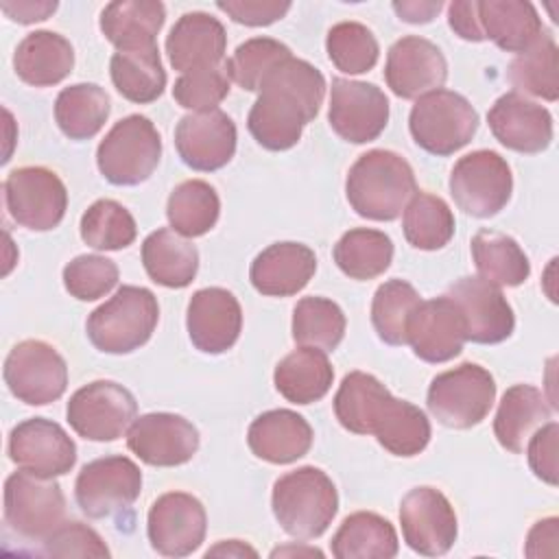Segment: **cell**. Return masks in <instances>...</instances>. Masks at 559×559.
Here are the masks:
<instances>
[{"instance_id": "49", "label": "cell", "mask_w": 559, "mask_h": 559, "mask_svg": "<svg viewBox=\"0 0 559 559\" xmlns=\"http://www.w3.org/2000/svg\"><path fill=\"white\" fill-rule=\"evenodd\" d=\"M118 284V266L105 255H76L63 266V286L79 301L105 297Z\"/></svg>"}, {"instance_id": "6", "label": "cell", "mask_w": 559, "mask_h": 559, "mask_svg": "<svg viewBox=\"0 0 559 559\" xmlns=\"http://www.w3.org/2000/svg\"><path fill=\"white\" fill-rule=\"evenodd\" d=\"M408 129L419 148L445 157L474 138L478 114L465 96L439 87L417 98L408 116Z\"/></svg>"}, {"instance_id": "14", "label": "cell", "mask_w": 559, "mask_h": 559, "mask_svg": "<svg viewBox=\"0 0 559 559\" xmlns=\"http://www.w3.org/2000/svg\"><path fill=\"white\" fill-rule=\"evenodd\" d=\"M328 120L338 138L352 144L371 142L389 122V98L373 83L336 76L332 79Z\"/></svg>"}, {"instance_id": "32", "label": "cell", "mask_w": 559, "mask_h": 559, "mask_svg": "<svg viewBox=\"0 0 559 559\" xmlns=\"http://www.w3.org/2000/svg\"><path fill=\"white\" fill-rule=\"evenodd\" d=\"M334 380L328 354L319 347H304L284 356L273 373L275 389L293 404H312L325 397Z\"/></svg>"}, {"instance_id": "41", "label": "cell", "mask_w": 559, "mask_h": 559, "mask_svg": "<svg viewBox=\"0 0 559 559\" xmlns=\"http://www.w3.org/2000/svg\"><path fill=\"white\" fill-rule=\"evenodd\" d=\"M391 260L393 242L378 229H349L334 245V262L352 280H373L391 266Z\"/></svg>"}, {"instance_id": "29", "label": "cell", "mask_w": 559, "mask_h": 559, "mask_svg": "<svg viewBox=\"0 0 559 559\" xmlns=\"http://www.w3.org/2000/svg\"><path fill=\"white\" fill-rule=\"evenodd\" d=\"M550 413L552 406L539 389L531 384H513L500 400L493 435L504 450L520 454L531 435L550 419Z\"/></svg>"}, {"instance_id": "30", "label": "cell", "mask_w": 559, "mask_h": 559, "mask_svg": "<svg viewBox=\"0 0 559 559\" xmlns=\"http://www.w3.org/2000/svg\"><path fill=\"white\" fill-rule=\"evenodd\" d=\"M478 15L485 39L507 52H524L544 33L537 9L524 0H483Z\"/></svg>"}, {"instance_id": "37", "label": "cell", "mask_w": 559, "mask_h": 559, "mask_svg": "<svg viewBox=\"0 0 559 559\" xmlns=\"http://www.w3.org/2000/svg\"><path fill=\"white\" fill-rule=\"evenodd\" d=\"M472 258L483 280L493 286H520L531 275V262L522 247L507 234L480 229L472 238Z\"/></svg>"}, {"instance_id": "12", "label": "cell", "mask_w": 559, "mask_h": 559, "mask_svg": "<svg viewBox=\"0 0 559 559\" xmlns=\"http://www.w3.org/2000/svg\"><path fill=\"white\" fill-rule=\"evenodd\" d=\"M9 391L24 404L44 406L59 400L68 386V367L63 356L44 341L17 343L2 369Z\"/></svg>"}, {"instance_id": "16", "label": "cell", "mask_w": 559, "mask_h": 559, "mask_svg": "<svg viewBox=\"0 0 559 559\" xmlns=\"http://www.w3.org/2000/svg\"><path fill=\"white\" fill-rule=\"evenodd\" d=\"M207 515L199 498L186 491L159 496L146 518V533L153 550L164 557H186L205 539Z\"/></svg>"}, {"instance_id": "42", "label": "cell", "mask_w": 559, "mask_h": 559, "mask_svg": "<svg viewBox=\"0 0 559 559\" xmlns=\"http://www.w3.org/2000/svg\"><path fill=\"white\" fill-rule=\"evenodd\" d=\"M402 229L411 247L437 251L454 236V214L441 197L417 192L404 207Z\"/></svg>"}, {"instance_id": "26", "label": "cell", "mask_w": 559, "mask_h": 559, "mask_svg": "<svg viewBox=\"0 0 559 559\" xmlns=\"http://www.w3.org/2000/svg\"><path fill=\"white\" fill-rule=\"evenodd\" d=\"M317 255L301 242H275L260 251L249 269L251 284L266 297H290L308 286Z\"/></svg>"}, {"instance_id": "47", "label": "cell", "mask_w": 559, "mask_h": 559, "mask_svg": "<svg viewBox=\"0 0 559 559\" xmlns=\"http://www.w3.org/2000/svg\"><path fill=\"white\" fill-rule=\"evenodd\" d=\"M325 50L336 70L345 74L369 72L378 63L376 35L360 22H338L328 31Z\"/></svg>"}, {"instance_id": "22", "label": "cell", "mask_w": 559, "mask_h": 559, "mask_svg": "<svg viewBox=\"0 0 559 559\" xmlns=\"http://www.w3.org/2000/svg\"><path fill=\"white\" fill-rule=\"evenodd\" d=\"M384 79L395 96L419 98L445 83L448 61L430 39L406 35L389 48Z\"/></svg>"}, {"instance_id": "34", "label": "cell", "mask_w": 559, "mask_h": 559, "mask_svg": "<svg viewBox=\"0 0 559 559\" xmlns=\"http://www.w3.org/2000/svg\"><path fill=\"white\" fill-rule=\"evenodd\" d=\"M371 435L395 456H415L430 441V421L421 408L391 393L380 404Z\"/></svg>"}, {"instance_id": "55", "label": "cell", "mask_w": 559, "mask_h": 559, "mask_svg": "<svg viewBox=\"0 0 559 559\" xmlns=\"http://www.w3.org/2000/svg\"><path fill=\"white\" fill-rule=\"evenodd\" d=\"M557 539H559V520L546 518L533 524L526 537L524 555L535 557H555L557 555Z\"/></svg>"}, {"instance_id": "46", "label": "cell", "mask_w": 559, "mask_h": 559, "mask_svg": "<svg viewBox=\"0 0 559 559\" xmlns=\"http://www.w3.org/2000/svg\"><path fill=\"white\" fill-rule=\"evenodd\" d=\"M419 293L404 280H389L378 286L371 301V323L386 345H404L413 310L419 306Z\"/></svg>"}, {"instance_id": "25", "label": "cell", "mask_w": 559, "mask_h": 559, "mask_svg": "<svg viewBox=\"0 0 559 559\" xmlns=\"http://www.w3.org/2000/svg\"><path fill=\"white\" fill-rule=\"evenodd\" d=\"M225 26L205 11L183 13L166 37L170 66L181 74L216 68L225 57Z\"/></svg>"}, {"instance_id": "28", "label": "cell", "mask_w": 559, "mask_h": 559, "mask_svg": "<svg viewBox=\"0 0 559 559\" xmlns=\"http://www.w3.org/2000/svg\"><path fill=\"white\" fill-rule=\"evenodd\" d=\"M13 68L15 74L33 87L57 85L74 68V48L59 33L35 31L17 44Z\"/></svg>"}, {"instance_id": "4", "label": "cell", "mask_w": 559, "mask_h": 559, "mask_svg": "<svg viewBox=\"0 0 559 559\" xmlns=\"http://www.w3.org/2000/svg\"><path fill=\"white\" fill-rule=\"evenodd\" d=\"M157 319L159 306L148 288L120 286L111 299L87 317L85 330L96 349L105 354H129L153 336Z\"/></svg>"}, {"instance_id": "59", "label": "cell", "mask_w": 559, "mask_h": 559, "mask_svg": "<svg viewBox=\"0 0 559 559\" xmlns=\"http://www.w3.org/2000/svg\"><path fill=\"white\" fill-rule=\"evenodd\" d=\"M317 555V557H323V552L321 550H317V548H295V546H290V548H275L273 552H271V557H277V555Z\"/></svg>"}, {"instance_id": "35", "label": "cell", "mask_w": 559, "mask_h": 559, "mask_svg": "<svg viewBox=\"0 0 559 559\" xmlns=\"http://www.w3.org/2000/svg\"><path fill=\"white\" fill-rule=\"evenodd\" d=\"M330 546L336 559H391L400 548L393 524L371 511L347 515Z\"/></svg>"}, {"instance_id": "27", "label": "cell", "mask_w": 559, "mask_h": 559, "mask_svg": "<svg viewBox=\"0 0 559 559\" xmlns=\"http://www.w3.org/2000/svg\"><path fill=\"white\" fill-rule=\"evenodd\" d=\"M312 439L314 432L310 424L288 408H275L258 415L247 430L251 452L273 465H286L306 456Z\"/></svg>"}, {"instance_id": "2", "label": "cell", "mask_w": 559, "mask_h": 559, "mask_svg": "<svg viewBox=\"0 0 559 559\" xmlns=\"http://www.w3.org/2000/svg\"><path fill=\"white\" fill-rule=\"evenodd\" d=\"M345 194L352 210L369 221H395L417 194L411 164L386 148L362 153L349 168Z\"/></svg>"}, {"instance_id": "33", "label": "cell", "mask_w": 559, "mask_h": 559, "mask_svg": "<svg viewBox=\"0 0 559 559\" xmlns=\"http://www.w3.org/2000/svg\"><path fill=\"white\" fill-rule=\"evenodd\" d=\"M166 20V9L157 0H118L100 13L103 35L118 48L155 46V37Z\"/></svg>"}, {"instance_id": "3", "label": "cell", "mask_w": 559, "mask_h": 559, "mask_svg": "<svg viewBox=\"0 0 559 559\" xmlns=\"http://www.w3.org/2000/svg\"><path fill=\"white\" fill-rule=\"evenodd\" d=\"M271 507L277 524L297 539L321 537L338 511L332 478L312 465L280 476L273 485Z\"/></svg>"}, {"instance_id": "21", "label": "cell", "mask_w": 559, "mask_h": 559, "mask_svg": "<svg viewBox=\"0 0 559 559\" xmlns=\"http://www.w3.org/2000/svg\"><path fill=\"white\" fill-rule=\"evenodd\" d=\"M465 321L459 306L448 297L419 301L406 328V343L426 362H448L465 345Z\"/></svg>"}, {"instance_id": "5", "label": "cell", "mask_w": 559, "mask_h": 559, "mask_svg": "<svg viewBox=\"0 0 559 559\" xmlns=\"http://www.w3.org/2000/svg\"><path fill=\"white\" fill-rule=\"evenodd\" d=\"M162 157V138L155 124L140 114L118 120L96 148V166L114 186L146 181Z\"/></svg>"}, {"instance_id": "52", "label": "cell", "mask_w": 559, "mask_h": 559, "mask_svg": "<svg viewBox=\"0 0 559 559\" xmlns=\"http://www.w3.org/2000/svg\"><path fill=\"white\" fill-rule=\"evenodd\" d=\"M557 441H559V424L546 421L539 426L528 439V465L533 474L555 487L559 483V467H557Z\"/></svg>"}, {"instance_id": "1", "label": "cell", "mask_w": 559, "mask_h": 559, "mask_svg": "<svg viewBox=\"0 0 559 559\" xmlns=\"http://www.w3.org/2000/svg\"><path fill=\"white\" fill-rule=\"evenodd\" d=\"M323 96V74L312 63L290 55L262 79L247 127L260 146L286 151L299 142L304 127L314 120Z\"/></svg>"}, {"instance_id": "50", "label": "cell", "mask_w": 559, "mask_h": 559, "mask_svg": "<svg viewBox=\"0 0 559 559\" xmlns=\"http://www.w3.org/2000/svg\"><path fill=\"white\" fill-rule=\"evenodd\" d=\"M227 94L229 76L227 70L221 66L186 72L175 81L173 87V98L177 100V105L192 111H212Z\"/></svg>"}, {"instance_id": "44", "label": "cell", "mask_w": 559, "mask_h": 559, "mask_svg": "<svg viewBox=\"0 0 559 559\" xmlns=\"http://www.w3.org/2000/svg\"><path fill=\"white\" fill-rule=\"evenodd\" d=\"M345 336V314L332 299L304 297L293 310V338L304 347L334 352Z\"/></svg>"}, {"instance_id": "31", "label": "cell", "mask_w": 559, "mask_h": 559, "mask_svg": "<svg viewBox=\"0 0 559 559\" xmlns=\"http://www.w3.org/2000/svg\"><path fill=\"white\" fill-rule=\"evenodd\" d=\"M142 264L155 284L166 288H183L197 275L199 251L175 229L162 227L144 238Z\"/></svg>"}, {"instance_id": "57", "label": "cell", "mask_w": 559, "mask_h": 559, "mask_svg": "<svg viewBox=\"0 0 559 559\" xmlns=\"http://www.w3.org/2000/svg\"><path fill=\"white\" fill-rule=\"evenodd\" d=\"M441 2L439 0H402V2H393V11L400 15V20L408 22V24H426L430 20L437 17V13L441 11Z\"/></svg>"}, {"instance_id": "53", "label": "cell", "mask_w": 559, "mask_h": 559, "mask_svg": "<svg viewBox=\"0 0 559 559\" xmlns=\"http://www.w3.org/2000/svg\"><path fill=\"white\" fill-rule=\"evenodd\" d=\"M216 7L227 13L234 22L245 24V26H269L277 20H282L290 2H280V0H221Z\"/></svg>"}, {"instance_id": "23", "label": "cell", "mask_w": 559, "mask_h": 559, "mask_svg": "<svg viewBox=\"0 0 559 559\" xmlns=\"http://www.w3.org/2000/svg\"><path fill=\"white\" fill-rule=\"evenodd\" d=\"M493 138L518 153H542L552 142V116L520 92L502 94L487 114Z\"/></svg>"}, {"instance_id": "15", "label": "cell", "mask_w": 559, "mask_h": 559, "mask_svg": "<svg viewBox=\"0 0 559 559\" xmlns=\"http://www.w3.org/2000/svg\"><path fill=\"white\" fill-rule=\"evenodd\" d=\"M400 524L408 548L424 557L445 555L459 533L450 500L435 487H415L402 498Z\"/></svg>"}, {"instance_id": "18", "label": "cell", "mask_w": 559, "mask_h": 559, "mask_svg": "<svg viewBox=\"0 0 559 559\" xmlns=\"http://www.w3.org/2000/svg\"><path fill=\"white\" fill-rule=\"evenodd\" d=\"M9 459L20 469L55 478L74 467L76 445L57 421L31 417L11 430Z\"/></svg>"}, {"instance_id": "51", "label": "cell", "mask_w": 559, "mask_h": 559, "mask_svg": "<svg viewBox=\"0 0 559 559\" xmlns=\"http://www.w3.org/2000/svg\"><path fill=\"white\" fill-rule=\"evenodd\" d=\"M44 552L52 557H109L103 537L81 522H63L46 542Z\"/></svg>"}, {"instance_id": "54", "label": "cell", "mask_w": 559, "mask_h": 559, "mask_svg": "<svg viewBox=\"0 0 559 559\" xmlns=\"http://www.w3.org/2000/svg\"><path fill=\"white\" fill-rule=\"evenodd\" d=\"M450 28L465 41H485L478 2L476 0H456L448 7Z\"/></svg>"}, {"instance_id": "36", "label": "cell", "mask_w": 559, "mask_h": 559, "mask_svg": "<svg viewBox=\"0 0 559 559\" xmlns=\"http://www.w3.org/2000/svg\"><path fill=\"white\" fill-rule=\"evenodd\" d=\"M109 74L118 94L138 105L157 100L166 87V72L157 46L114 52Z\"/></svg>"}, {"instance_id": "45", "label": "cell", "mask_w": 559, "mask_h": 559, "mask_svg": "<svg viewBox=\"0 0 559 559\" xmlns=\"http://www.w3.org/2000/svg\"><path fill=\"white\" fill-rule=\"evenodd\" d=\"M138 236L131 212L114 199L94 201L81 216V238L98 251H118L129 247Z\"/></svg>"}, {"instance_id": "20", "label": "cell", "mask_w": 559, "mask_h": 559, "mask_svg": "<svg viewBox=\"0 0 559 559\" xmlns=\"http://www.w3.org/2000/svg\"><path fill=\"white\" fill-rule=\"evenodd\" d=\"M448 297L463 314L467 341L493 345L511 336L515 317L498 286L483 277H461L448 288Z\"/></svg>"}, {"instance_id": "24", "label": "cell", "mask_w": 559, "mask_h": 559, "mask_svg": "<svg viewBox=\"0 0 559 559\" xmlns=\"http://www.w3.org/2000/svg\"><path fill=\"white\" fill-rule=\"evenodd\" d=\"M186 325L199 352L223 354L231 349L240 336L242 310L227 288H201L190 297Z\"/></svg>"}, {"instance_id": "43", "label": "cell", "mask_w": 559, "mask_h": 559, "mask_svg": "<svg viewBox=\"0 0 559 559\" xmlns=\"http://www.w3.org/2000/svg\"><path fill=\"white\" fill-rule=\"evenodd\" d=\"M389 389L371 373L352 371L334 395V413L341 426L356 435H371V426Z\"/></svg>"}, {"instance_id": "58", "label": "cell", "mask_w": 559, "mask_h": 559, "mask_svg": "<svg viewBox=\"0 0 559 559\" xmlns=\"http://www.w3.org/2000/svg\"><path fill=\"white\" fill-rule=\"evenodd\" d=\"M205 557H258L255 548H251L249 544L240 542V539H225L218 542L216 546H212Z\"/></svg>"}, {"instance_id": "9", "label": "cell", "mask_w": 559, "mask_h": 559, "mask_svg": "<svg viewBox=\"0 0 559 559\" xmlns=\"http://www.w3.org/2000/svg\"><path fill=\"white\" fill-rule=\"evenodd\" d=\"M513 175L496 151H472L450 173V194L459 210L476 218L496 216L511 199Z\"/></svg>"}, {"instance_id": "48", "label": "cell", "mask_w": 559, "mask_h": 559, "mask_svg": "<svg viewBox=\"0 0 559 559\" xmlns=\"http://www.w3.org/2000/svg\"><path fill=\"white\" fill-rule=\"evenodd\" d=\"M290 57V48L271 37H251L227 59V76L247 92H258L262 79L273 66Z\"/></svg>"}, {"instance_id": "19", "label": "cell", "mask_w": 559, "mask_h": 559, "mask_svg": "<svg viewBox=\"0 0 559 559\" xmlns=\"http://www.w3.org/2000/svg\"><path fill=\"white\" fill-rule=\"evenodd\" d=\"M175 146L181 162L192 170H218L236 153V124L221 109L192 111L177 122Z\"/></svg>"}, {"instance_id": "56", "label": "cell", "mask_w": 559, "mask_h": 559, "mask_svg": "<svg viewBox=\"0 0 559 559\" xmlns=\"http://www.w3.org/2000/svg\"><path fill=\"white\" fill-rule=\"evenodd\" d=\"M0 9L20 24H33V22H41L48 20L55 11H57V2L52 0H17V2H0Z\"/></svg>"}, {"instance_id": "8", "label": "cell", "mask_w": 559, "mask_h": 559, "mask_svg": "<svg viewBox=\"0 0 559 559\" xmlns=\"http://www.w3.org/2000/svg\"><path fill=\"white\" fill-rule=\"evenodd\" d=\"M66 498L55 478L26 469L4 483V520L22 537L46 542L66 520Z\"/></svg>"}, {"instance_id": "11", "label": "cell", "mask_w": 559, "mask_h": 559, "mask_svg": "<svg viewBox=\"0 0 559 559\" xmlns=\"http://www.w3.org/2000/svg\"><path fill=\"white\" fill-rule=\"evenodd\" d=\"M4 203L20 227L48 231L66 216L68 190L57 173L44 166H22L4 179Z\"/></svg>"}, {"instance_id": "10", "label": "cell", "mask_w": 559, "mask_h": 559, "mask_svg": "<svg viewBox=\"0 0 559 559\" xmlns=\"http://www.w3.org/2000/svg\"><path fill=\"white\" fill-rule=\"evenodd\" d=\"M138 413L129 389L111 380H94L72 393L66 417L72 430L90 441H116Z\"/></svg>"}, {"instance_id": "17", "label": "cell", "mask_w": 559, "mask_h": 559, "mask_svg": "<svg viewBox=\"0 0 559 559\" xmlns=\"http://www.w3.org/2000/svg\"><path fill=\"white\" fill-rule=\"evenodd\" d=\"M129 450L153 467L188 463L199 450V430L175 413H146L127 430Z\"/></svg>"}, {"instance_id": "13", "label": "cell", "mask_w": 559, "mask_h": 559, "mask_svg": "<svg viewBox=\"0 0 559 559\" xmlns=\"http://www.w3.org/2000/svg\"><path fill=\"white\" fill-rule=\"evenodd\" d=\"M142 491V472L127 456H103L83 465L74 496L87 518H107L129 509Z\"/></svg>"}, {"instance_id": "39", "label": "cell", "mask_w": 559, "mask_h": 559, "mask_svg": "<svg viewBox=\"0 0 559 559\" xmlns=\"http://www.w3.org/2000/svg\"><path fill=\"white\" fill-rule=\"evenodd\" d=\"M509 81L524 94L550 103L559 98V48L548 31L511 61Z\"/></svg>"}, {"instance_id": "38", "label": "cell", "mask_w": 559, "mask_h": 559, "mask_svg": "<svg viewBox=\"0 0 559 559\" xmlns=\"http://www.w3.org/2000/svg\"><path fill=\"white\" fill-rule=\"evenodd\" d=\"M109 116V96L96 83L63 87L55 100V120L70 140L94 138Z\"/></svg>"}, {"instance_id": "40", "label": "cell", "mask_w": 559, "mask_h": 559, "mask_svg": "<svg viewBox=\"0 0 559 559\" xmlns=\"http://www.w3.org/2000/svg\"><path fill=\"white\" fill-rule=\"evenodd\" d=\"M221 214V201L216 190L201 179L181 181L168 197L166 216L170 227L183 238H197L207 234Z\"/></svg>"}, {"instance_id": "7", "label": "cell", "mask_w": 559, "mask_h": 559, "mask_svg": "<svg viewBox=\"0 0 559 559\" xmlns=\"http://www.w3.org/2000/svg\"><path fill=\"white\" fill-rule=\"evenodd\" d=\"M496 400L493 376L474 362H463L432 378L426 395L430 415L456 430L480 424Z\"/></svg>"}]
</instances>
